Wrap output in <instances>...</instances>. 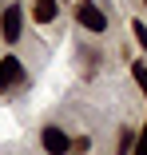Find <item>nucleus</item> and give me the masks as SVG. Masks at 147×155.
Returning <instances> with one entry per match:
<instances>
[{
  "instance_id": "obj_1",
  "label": "nucleus",
  "mask_w": 147,
  "mask_h": 155,
  "mask_svg": "<svg viewBox=\"0 0 147 155\" xmlns=\"http://www.w3.org/2000/svg\"><path fill=\"white\" fill-rule=\"evenodd\" d=\"M76 24L100 36V32H107V12L100 4H92V0H80V4H76Z\"/></svg>"
},
{
  "instance_id": "obj_2",
  "label": "nucleus",
  "mask_w": 147,
  "mask_h": 155,
  "mask_svg": "<svg viewBox=\"0 0 147 155\" xmlns=\"http://www.w3.org/2000/svg\"><path fill=\"white\" fill-rule=\"evenodd\" d=\"M24 36V4H8L0 16V40L4 44H20Z\"/></svg>"
},
{
  "instance_id": "obj_3",
  "label": "nucleus",
  "mask_w": 147,
  "mask_h": 155,
  "mask_svg": "<svg viewBox=\"0 0 147 155\" xmlns=\"http://www.w3.org/2000/svg\"><path fill=\"white\" fill-rule=\"evenodd\" d=\"M40 147H44L48 155H68V151H72V135H68L64 127H44V131H40Z\"/></svg>"
},
{
  "instance_id": "obj_4",
  "label": "nucleus",
  "mask_w": 147,
  "mask_h": 155,
  "mask_svg": "<svg viewBox=\"0 0 147 155\" xmlns=\"http://www.w3.org/2000/svg\"><path fill=\"white\" fill-rule=\"evenodd\" d=\"M20 84H24V64L16 56H4V60H0V91H12Z\"/></svg>"
},
{
  "instance_id": "obj_5",
  "label": "nucleus",
  "mask_w": 147,
  "mask_h": 155,
  "mask_svg": "<svg viewBox=\"0 0 147 155\" xmlns=\"http://www.w3.org/2000/svg\"><path fill=\"white\" fill-rule=\"evenodd\" d=\"M60 16V0H32V20L36 24H52Z\"/></svg>"
},
{
  "instance_id": "obj_6",
  "label": "nucleus",
  "mask_w": 147,
  "mask_h": 155,
  "mask_svg": "<svg viewBox=\"0 0 147 155\" xmlns=\"http://www.w3.org/2000/svg\"><path fill=\"white\" fill-rule=\"evenodd\" d=\"M135 135H139V131L119 127V139H115V155H131V151H135Z\"/></svg>"
},
{
  "instance_id": "obj_7",
  "label": "nucleus",
  "mask_w": 147,
  "mask_h": 155,
  "mask_svg": "<svg viewBox=\"0 0 147 155\" xmlns=\"http://www.w3.org/2000/svg\"><path fill=\"white\" fill-rule=\"evenodd\" d=\"M131 76H135V84H139V91L147 96V64L139 60V64H131Z\"/></svg>"
},
{
  "instance_id": "obj_8",
  "label": "nucleus",
  "mask_w": 147,
  "mask_h": 155,
  "mask_svg": "<svg viewBox=\"0 0 147 155\" xmlns=\"http://www.w3.org/2000/svg\"><path fill=\"white\" fill-rule=\"evenodd\" d=\"M131 36L139 40V48H147V24H143V20H135V24H131Z\"/></svg>"
},
{
  "instance_id": "obj_9",
  "label": "nucleus",
  "mask_w": 147,
  "mask_h": 155,
  "mask_svg": "<svg viewBox=\"0 0 147 155\" xmlns=\"http://www.w3.org/2000/svg\"><path fill=\"white\" fill-rule=\"evenodd\" d=\"M131 155H147V123L139 127V135H135V151Z\"/></svg>"
},
{
  "instance_id": "obj_10",
  "label": "nucleus",
  "mask_w": 147,
  "mask_h": 155,
  "mask_svg": "<svg viewBox=\"0 0 147 155\" xmlns=\"http://www.w3.org/2000/svg\"><path fill=\"white\" fill-rule=\"evenodd\" d=\"M87 147H92V135H76L72 139V151H87Z\"/></svg>"
},
{
  "instance_id": "obj_11",
  "label": "nucleus",
  "mask_w": 147,
  "mask_h": 155,
  "mask_svg": "<svg viewBox=\"0 0 147 155\" xmlns=\"http://www.w3.org/2000/svg\"><path fill=\"white\" fill-rule=\"evenodd\" d=\"M143 8H147V0H143Z\"/></svg>"
}]
</instances>
